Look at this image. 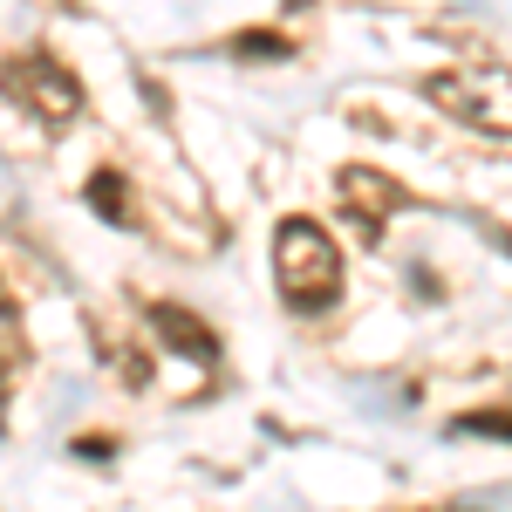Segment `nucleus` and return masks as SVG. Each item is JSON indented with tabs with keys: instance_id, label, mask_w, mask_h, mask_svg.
<instances>
[{
	"instance_id": "9",
	"label": "nucleus",
	"mask_w": 512,
	"mask_h": 512,
	"mask_svg": "<svg viewBox=\"0 0 512 512\" xmlns=\"http://www.w3.org/2000/svg\"><path fill=\"white\" fill-rule=\"evenodd\" d=\"M110 451H117V444H110V437H76V458H89V465H103V458H110Z\"/></svg>"
},
{
	"instance_id": "2",
	"label": "nucleus",
	"mask_w": 512,
	"mask_h": 512,
	"mask_svg": "<svg viewBox=\"0 0 512 512\" xmlns=\"http://www.w3.org/2000/svg\"><path fill=\"white\" fill-rule=\"evenodd\" d=\"M424 103L478 137H512V69H444L424 76Z\"/></svg>"
},
{
	"instance_id": "7",
	"label": "nucleus",
	"mask_w": 512,
	"mask_h": 512,
	"mask_svg": "<svg viewBox=\"0 0 512 512\" xmlns=\"http://www.w3.org/2000/svg\"><path fill=\"white\" fill-rule=\"evenodd\" d=\"M451 431L458 437H506L512 444V403H499V410H465V417H451Z\"/></svg>"
},
{
	"instance_id": "1",
	"label": "nucleus",
	"mask_w": 512,
	"mask_h": 512,
	"mask_svg": "<svg viewBox=\"0 0 512 512\" xmlns=\"http://www.w3.org/2000/svg\"><path fill=\"white\" fill-rule=\"evenodd\" d=\"M274 287L294 315H321L342 301V253L315 219H280L274 226Z\"/></svg>"
},
{
	"instance_id": "8",
	"label": "nucleus",
	"mask_w": 512,
	"mask_h": 512,
	"mask_svg": "<svg viewBox=\"0 0 512 512\" xmlns=\"http://www.w3.org/2000/svg\"><path fill=\"white\" fill-rule=\"evenodd\" d=\"M233 55H246V62H287L294 41L274 35V28H253V35H233Z\"/></svg>"
},
{
	"instance_id": "4",
	"label": "nucleus",
	"mask_w": 512,
	"mask_h": 512,
	"mask_svg": "<svg viewBox=\"0 0 512 512\" xmlns=\"http://www.w3.org/2000/svg\"><path fill=\"white\" fill-rule=\"evenodd\" d=\"M335 198H342V219L355 226V239H369V246L383 233V219L410 205V192L396 178H383V171H369V164H342L335 171Z\"/></svg>"
},
{
	"instance_id": "6",
	"label": "nucleus",
	"mask_w": 512,
	"mask_h": 512,
	"mask_svg": "<svg viewBox=\"0 0 512 512\" xmlns=\"http://www.w3.org/2000/svg\"><path fill=\"white\" fill-rule=\"evenodd\" d=\"M89 212L103 219V226H137V212H130V178L123 171H89Z\"/></svg>"
},
{
	"instance_id": "10",
	"label": "nucleus",
	"mask_w": 512,
	"mask_h": 512,
	"mask_svg": "<svg viewBox=\"0 0 512 512\" xmlns=\"http://www.w3.org/2000/svg\"><path fill=\"white\" fill-rule=\"evenodd\" d=\"M280 7H287V14H301V7H315V0H280Z\"/></svg>"
},
{
	"instance_id": "5",
	"label": "nucleus",
	"mask_w": 512,
	"mask_h": 512,
	"mask_svg": "<svg viewBox=\"0 0 512 512\" xmlns=\"http://www.w3.org/2000/svg\"><path fill=\"white\" fill-rule=\"evenodd\" d=\"M144 321H151V328H158V335L185 355V362H198V369H212V362H219V335H212L192 308H178V301H151V308H144Z\"/></svg>"
},
{
	"instance_id": "3",
	"label": "nucleus",
	"mask_w": 512,
	"mask_h": 512,
	"mask_svg": "<svg viewBox=\"0 0 512 512\" xmlns=\"http://www.w3.org/2000/svg\"><path fill=\"white\" fill-rule=\"evenodd\" d=\"M0 89L28 110L35 123H48V130H62V123L82 117V82L69 62H55L48 48H21V55H7L0 62Z\"/></svg>"
},
{
	"instance_id": "11",
	"label": "nucleus",
	"mask_w": 512,
	"mask_h": 512,
	"mask_svg": "<svg viewBox=\"0 0 512 512\" xmlns=\"http://www.w3.org/2000/svg\"><path fill=\"white\" fill-rule=\"evenodd\" d=\"M0 383H7V349H0ZM0 424H7V417H0Z\"/></svg>"
},
{
	"instance_id": "12",
	"label": "nucleus",
	"mask_w": 512,
	"mask_h": 512,
	"mask_svg": "<svg viewBox=\"0 0 512 512\" xmlns=\"http://www.w3.org/2000/svg\"><path fill=\"white\" fill-rule=\"evenodd\" d=\"M0 315H14V301H7V294H0Z\"/></svg>"
}]
</instances>
